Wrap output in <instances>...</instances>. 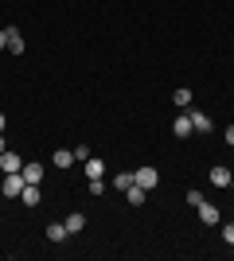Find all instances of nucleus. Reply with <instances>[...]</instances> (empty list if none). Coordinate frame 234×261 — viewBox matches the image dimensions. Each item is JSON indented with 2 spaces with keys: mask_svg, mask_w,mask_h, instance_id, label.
Masks as SVG:
<instances>
[{
  "mask_svg": "<svg viewBox=\"0 0 234 261\" xmlns=\"http://www.w3.org/2000/svg\"><path fill=\"white\" fill-rule=\"evenodd\" d=\"M133 184L145 187V191H152V187L160 184V172H156L152 164H145V168H137V172H133Z\"/></svg>",
  "mask_w": 234,
  "mask_h": 261,
  "instance_id": "f257e3e1",
  "label": "nucleus"
},
{
  "mask_svg": "<svg viewBox=\"0 0 234 261\" xmlns=\"http://www.w3.org/2000/svg\"><path fill=\"white\" fill-rule=\"evenodd\" d=\"M23 187H28L23 172H8V175H4V195H8V199H20V195H23Z\"/></svg>",
  "mask_w": 234,
  "mask_h": 261,
  "instance_id": "f03ea898",
  "label": "nucleus"
},
{
  "mask_svg": "<svg viewBox=\"0 0 234 261\" xmlns=\"http://www.w3.org/2000/svg\"><path fill=\"white\" fill-rule=\"evenodd\" d=\"M0 172L8 175V172H23V160L16 152H8V148H4V152H0Z\"/></svg>",
  "mask_w": 234,
  "mask_h": 261,
  "instance_id": "7ed1b4c3",
  "label": "nucleus"
},
{
  "mask_svg": "<svg viewBox=\"0 0 234 261\" xmlns=\"http://www.w3.org/2000/svg\"><path fill=\"white\" fill-rule=\"evenodd\" d=\"M172 133H176L179 141H188L191 133H195V129H191V117H188V113H184V109H179V117L172 121Z\"/></svg>",
  "mask_w": 234,
  "mask_h": 261,
  "instance_id": "20e7f679",
  "label": "nucleus"
},
{
  "mask_svg": "<svg viewBox=\"0 0 234 261\" xmlns=\"http://www.w3.org/2000/svg\"><path fill=\"white\" fill-rule=\"evenodd\" d=\"M195 215H199V222H207V226H215V222H219V207H215V203H207V199L195 207Z\"/></svg>",
  "mask_w": 234,
  "mask_h": 261,
  "instance_id": "39448f33",
  "label": "nucleus"
},
{
  "mask_svg": "<svg viewBox=\"0 0 234 261\" xmlns=\"http://www.w3.org/2000/svg\"><path fill=\"white\" fill-rule=\"evenodd\" d=\"M43 172H47V168L39 160H28V164H23V179H28V184H43Z\"/></svg>",
  "mask_w": 234,
  "mask_h": 261,
  "instance_id": "423d86ee",
  "label": "nucleus"
},
{
  "mask_svg": "<svg viewBox=\"0 0 234 261\" xmlns=\"http://www.w3.org/2000/svg\"><path fill=\"white\" fill-rule=\"evenodd\" d=\"M188 117H191V129L195 133H211V117L203 109H188Z\"/></svg>",
  "mask_w": 234,
  "mask_h": 261,
  "instance_id": "0eeeda50",
  "label": "nucleus"
},
{
  "mask_svg": "<svg viewBox=\"0 0 234 261\" xmlns=\"http://www.w3.org/2000/svg\"><path fill=\"white\" fill-rule=\"evenodd\" d=\"M125 199H129V207H145V199H148V191L145 187H125Z\"/></svg>",
  "mask_w": 234,
  "mask_h": 261,
  "instance_id": "6e6552de",
  "label": "nucleus"
},
{
  "mask_svg": "<svg viewBox=\"0 0 234 261\" xmlns=\"http://www.w3.org/2000/svg\"><path fill=\"white\" fill-rule=\"evenodd\" d=\"M47 238L55 242V246H59V242H67V238H70V230H67V222H51V226H47Z\"/></svg>",
  "mask_w": 234,
  "mask_h": 261,
  "instance_id": "1a4fd4ad",
  "label": "nucleus"
},
{
  "mask_svg": "<svg viewBox=\"0 0 234 261\" xmlns=\"http://www.w3.org/2000/svg\"><path fill=\"white\" fill-rule=\"evenodd\" d=\"M8 32V51L12 55H23V35H20V28H4Z\"/></svg>",
  "mask_w": 234,
  "mask_h": 261,
  "instance_id": "9d476101",
  "label": "nucleus"
},
{
  "mask_svg": "<svg viewBox=\"0 0 234 261\" xmlns=\"http://www.w3.org/2000/svg\"><path fill=\"white\" fill-rule=\"evenodd\" d=\"M20 199H23V207H39V199H43V195H39V184H28Z\"/></svg>",
  "mask_w": 234,
  "mask_h": 261,
  "instance_id": "9b49d317",
  "label": "nucleus"
},
{
  "mask_svg": "<svg viewBox=\"0 0 234 261\" xmlns=\"http://www.w3.org/2000/svg\"><path fill=\"white\" fill-rule=\"evenodd\" d=\"M86 175H90V179H101V175H106V164H101L98 156H90V160H86Z\"/></svg>",
  "mask_w": 234,
  "mask_h": 261,
  "instance_id": "f8f14e48",
  "label": "nucleus"
},
{
  "mask_svg": "<svg viewBox=\"0 0 234 261\" xmlns=\"http://www.w3.org/2000/svg\"><path fill=\"white\" fill-rule=\"evenodd\" d=\"M211 184H215V187H230V172H226L223 164H219V168H211Z\"/></svg>",
  "mask_w": 234,
  "mask_h": 261,
  "instance_id": "ddd939ff",
  "label": "nucleus"
},
{
  "mask_svg": "<svg viewBox=\"0 0 234 261\" xmlns=\"http://www.w3.org/2000/svg\"><path fill=\"white\" fill-rule=\"evenodd\" d=\"M51 160H55V168L63 172V168H70V164H74V152H70V148H59V152L51 156Z\"/></svg>",
  "mask_w": 234,
  "mask_h": 261,
  "instance_id": "4468645a",
  "label": "nucleus"
},
{
  "mask_svg": "<svg viewBox=\"0 0 234 261\" xmlns=\"http://www.w3.org/2000/svg\"><path fill=\"white\" fill-rule=\"evenodd\" d=\"M82 226H86V215H78V211L67 215V230H70V234H82Z\"/></svg>",
  "mask_w": 234,
  "mask_h": 261,
  "instance_id": "2eb2a0df",
  "label": "nucleus"
},
{
  "mask_svg": "<svg viewBox=\"0 0 234 261\" xmlns=\"http://www.w3.org/2000/svg\"><path fill=\"white\" fill-rule=\"evenodd\" d=\"M172 101H176V109H191V90H184V86H179L176 94H172Z\"/></svg>",
  "mask_w": 234,
  "mask_h": 261,
  "instance_id": "dca6fc26",
  "label": "nucleus"
},
{
  "mask_svg": "<svg viewBox=\"0 0 234 261\" xmlns=\"http://www.w3.org/2000/svg\"><path fill=\"white\" fill-rule=\"evenodd\" d=\"M113 187H117V191H125V187H133V172H121L117 179H113Z\"/></svg>",
  "mask_w": 234,
  "mask_h": 261,
  "instance_id": "f3484780",
  "label": "nucleus"
},
{
  "mask_svg": "<svg viewBox=\"0 0 234 261\" xmlns=\"http://www.w3.org/2000/svg\"><path fill=\"white\" fill-rule=\"evenodd\" d=\"M86 191H90V195H101V191H106V179H90Z\"/></svg>",
  "mask_w": 234,
  "mask_h": 261,
  "instance_id": "a211bd4d",
  "label": "nucleus"
},
{
  "mask_svg": "<svg viewBox=\"0 0 234 261\" xmlns=\"http://www.w3.org/2000/svg\"><path fill=\"white\" fill-rule=\"evenodd\" d=\"M188 203H191V207H199V203H203V191H199V187H191V191H188Z\"/></svg>",
  "mask_w": 234,
  "mask_h": 261,
  "instance_id": "6ab92c4d",
  "label": "nucleus"
},
{
  "mask_svg": "<svg viewBox=\"0 0 234 261\" xmlns=\"http://www.w3.org/2000/svg\"><path fill=\"white\" fill-rule=\"evenodd\" d=\"M223 242H226V246H234V222H226V226H223Z\"/></svg>",
  "mask_w": 234,
  "mask_h": 261,
  "instance_id": "aec40b11",
  "label": "nucleus"
},
{
  "mask_svg": "<svg viewBox=\"0 0 234 261\" xmlns=\"http://www.w3.org/2000/svg\"><path fill=\"white\" fill-rule=\"evenodd\" d=\"M74 160H82V164L90 160V148H86V144H78V148H74Z\"/></svg>",
  "mask_w": 234,
  "mask_h": 261,
  "instance_id": "412c9836",
  "label": "nucleus"
},
{
  "mask_svg": "<svg viewBox=\"0 0 234 261\" xmlns=\"http://www.w3.org/2000/svg\"><path fill=\"white\" fill-rule=\"evenodd\" d=\"M223 141H226V144H230V148H234V125H226V133H223Z\"/></svg>",
  "mask_w": 234,
  "mask_h": 261,
  "instance_id": "4be33fe9",
  "label": "nucleus"
},
{
  "mask_svg": "<svg viewBox=\"0 0 234 261\" xmlns=\"http://www.w3.org/2000/svg\"><path fill=\"white\" fill-rule=\"evenodd\" d=\"M0 51H8V32H0Z\"/></svg>",
  "mask_w": 234,
  "mask_h": 261,
  "instance_id": "5701e85b",
  "label": "nucleus"
},
{
  "mask_svg": "<svg viewBox=\"0 0 234 261\" xmlns=\"http://www.w3.org/2000/svg\"><path fill=\"white\" fill-rule=\"evenodd\" d=\"M4 125H8V117H4V113H0V133H4Z\"/></svg>",
  "mask_w": 234,
  "mask_h": 261,
  "instance_id": "b1692460",
  "label": "nucleus"
},
{
  "mask_svg": "<svg viewBox=\"0 0 234 261\" xmlns=\"http://www.w3.org/2000/svg\"><path fill=\"white\" fill-rule=\"evenodd\" d=\"M4 148H8V144H4V133H0V152H4Z\"/></svg>",
  "mask_w": 234,
  "mask_h": 261,
  "instance_id": "393cba45",
  "label": "nucleus"
},
{
  "mask_svg": "<svg viewBox=\"0 0 234 261\" xmlns=\"http://www.w3.org/2000/svg\"><path fill=\"white\" fill-rule=\"evenodd\" d=\"M0 195H4V179H0Z\"/></svg>",
  "mask_w": 234,
  "mask_h": 261,
  "instance_id": "a878e982",
  "label": "nucleus"
},
{
  "mask_svg": "<svg viewBox=\"0 0 234 261\" xmlns=\"http://www.w3.org/2000/svg\"><path fill=\"white\" fill-rule=\"evenodd\" d=\"M230 187H234V175H230Z\"/></svg>",
  "mask_w": 234,
  "mask_h": 261,
  "instance_id": "bb28decb",
  "label": "nucleus"
},
{
  "mask_svg": "<svg viewBox=\"0 0 234 261\" xmlns=\"http://www.w3.org/2000/svg\"><path fill=\"white\" fill-rule=\"evenodd\" d=\"M230 253H234V246H230Z\"/></svg>",
  "mask_w": 234,
  "mask_h": 261,
  "instance_id": "cd10ccee",
  "label": "nucleus"
}]
</instances>
